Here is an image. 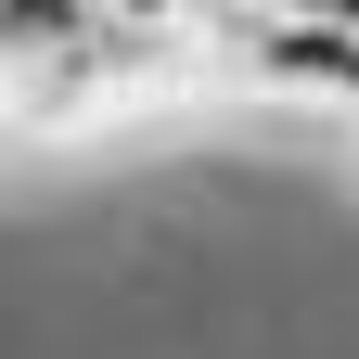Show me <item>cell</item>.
<instances>
[{"instance_id":"1","label":"cell","mask_w":359,"mask_h":359,"mask_svg":"<svg viewBox=\"0 0 359 359\" xmlns=\"http://www.w3.org/2000/svg\"><path fill=\"white\" fill-rule=\"evenodd\" d=\"M205 26V65L231 90H283V103H346L359 116V13H193Z\"/></svg>"}]
</instances>
